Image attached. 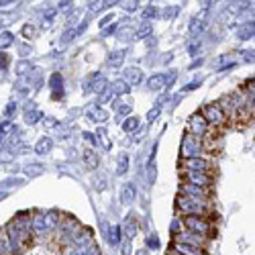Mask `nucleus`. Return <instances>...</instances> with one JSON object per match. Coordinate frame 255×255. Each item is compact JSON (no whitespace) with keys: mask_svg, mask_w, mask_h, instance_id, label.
Returning a JSON list of instances; mask_svg holds the SVG:
<instances>
[{"mask_svg":"<svg viewBox=\"0 0 255 255\" xmlns=\"http://www.w3.org/2000/svg\"><path fill=\"white\" fill-rule=\"evenodd\" d=\"M174 243H186V245H194V247H206L208 239L202 235H196V233H190L186 229H182L180 233L174 235Z\"/></svg>","mask_w":255,"mask_h":255,"instance_id":"8","label":"nucleus"},{"mask_svg":"<svg viewBox=\"0 0 255 255\" xmlns=\"http://www.w3.org/2000/svg\"><path fill=\"white\" fill-rule=\"evenodd\" d=\"M210 133V125L204 119V115H194L192 119L188 121V135H192L196 139H202Z\"/></svg>","mask_w":255,"mask_h":255,"instance_id":"6","label":"nucleus"},{"mask_svg":"<svg viewBox=\"0 0 255 255\" xmlns=\"http://www.w3.org/2000/svg\"><path fill=\"white\" fill-rule=\"evenodd\" d=\"M159 111H161V104L157 102V104H155V109H153V111H149V115H147V117H149V121H155V117L159 115Z\"/></svg>","mask_w":255,"mask_h":255,"instance_id":"25","label":"nucleus"},{"mask_svg":"<svg viewBox=\"0 0 255 255\" xmlns=\"http://www.w3.org/2000/svg\"><path fill=\"white\" fill-rule=\"evenodd\" d=\"M84 161H86V165H88L90 169L98 167V155H96L92 149H86V153H84Z\"/></svg>","mask_w":255,"mask_h":255,"instance_id":"16","label":"nucleus"},{"mask_svg":"<svg viewBox=\"0 0 255 255\" xmlns=\"http://www.w3.org/2000/svg\"><path fill=\"white\" fill-rule=\"evenodd\" d=\"M182 172H200V174H212L215 163L206 157H194V159H184L182 161Z\"/></svg>","mask_w":255,"mask_h":255,"instance_id":"4","label":"nucleus"},{"mask_svg":"<svg viewBox=\"0 0 255 255\" xmlns=\"http://www.w3.org/2000/svg\"><path fill=\"white\" fill-rule=\"evenodd\" d=\"M182 155L184 159H194V157H204V145L202 139H196L192 135H186L182 143Z\"/></svg>","mask_w":255,"mask_h":255,"instance_id":"3","label":"nucleus"},{"mask_svg":"<svg viewBox=\"0 0 255 255\" xmlns=\"http://www.w3.org/2000/svg\"><path fill=\"white\" fill-rule=\"evenodd\" d=\"M127 78H129V82H133V84L141 82V70L139 68H131L129 72H127Z\"/></svg>","mask_w":255,"mask_h":255,"instance_id":"18","label":"nucleus"},{"mask_svg":"<svg viewBox=\"0 0 255 255\" xmlns=\"http://www.w3.org/2000/svg\"><path fill=\"white\" fill-rule=\"evenodd\" d=\"M167 255H182V253H180V251H176V249H169V251H167Z\"/></svg>","mask_w":255,"mask_h":255,"instance_id":"29","label":"nucleus"},{"mask_svg":"<svg viewBox=\"0 0 255 255\" xmlns=\"http://www.w3.org/2000/svg\"><path fill=\"white\" fill-rule=\"evenodd\" d=\"M121 233H123V227H113L111 229V233H109V241H111V245H119L121 241H123V235H121Z\"/></svg>","mask_w":255,"mask_h":255,"instance_id":"15","label":"nucleus"},{"mask_svg":"<svg viewBox=\"0 0 255 255\" xmlns=\"http://www.w3.org/2000/svg\"><path fill=\"white\" fill-rule=\"evenodd\" d=\"M51 88L57 90V98H59V96H61V76H59V74H55V76L51 78Z\"/></svg>","mask_w":255,"mask_h":255,"instance_id":"21","label":"nucleus"},{"mask_svg":"<svg viewBox=\"0 0 255 255\" xmlns=\"http://www.w3.org/2000/svg\"><path fill=\"white\" fill-rule=\"evenodd\" d=\"M253 33H255V25H251V27L247 25V27L241 31V39H249V35H253Z\"/></svg>","mask_w":255,"mask_h":255,"instance_id":"23","label":"nucleus"},{"mask_svg":"<svg viewBox=\"0 0 255 255\" xmlns=\"http://www.w3.org/2000/svg\"><path fill=\"white\" fill-rule=\"evenodd\" d=\"M147 243H149V245H151V247H157V245H159V239H157V237H155V235H151V237H149V239H147Z\"/></svg>","mask_w":255,"mask_h":255,"instance_id":"27","label":"nucleus"},{"mask_svg":"<svg viewBox=\"0 0 255 255\" xmlns=\"http://www.w3.org/2000/svg\"><path fill=\"white\" fill-rule=\"evenodd\" d=\"M123 59H125V53L123 51H115L109 57V66L111 68H117V66H121V63H123Z\"/></svg>","mask_w":255,"mask_h":255,"instance_id":"17","label":"nucleus"},{"mask_svg":"<svg viewBox=\"0 0 255 255\" xmlns=\"http://www.w3.org/2000/svg\"><path fill=\"white\" fill-rule=\"evenodd\" d=\"M182 180L186 184H194L200 188H212L215 174H200V172H182Z\"/></svg>","mask_w":255,"mask_h":255,"instance_id":"7","label":"nucleus"},{"mask_svg":"<svg viewBox=\"0 0 255 255\" xmlns=\"http://www.w3.org/2000/svg\"><path fill=\"white\" fill-rule=\"evenodd\" d=\"M127 165H129V159H127V155H121V163H119V167H117V172H119V174H125V172H127Z\"/></svg>","mask_w":255,"mask_h":255,"instance_id":"22","label":"nucleus"},{"mask_svg":"<svg viewBox=\"0 0 255 255\" xmlns=\"http://www.w3.org/2000/svg\"><path fill=\"white\" fill-rule=\"evenodd\" d=\"M182 227L190 233L206 237V239H210L212 233H215V223H212L210 217H182Z\"/></svg>","mask_w":255,"mask_h":255,"instance_id":"2","label":"nucleus"},{"mask_svg":"<svg viewBox=\"0 0 255 255\" xmlns=\"http://www.w3.org/2000/svg\"><path fill=\"white\" fill-rule=\"evenodd\" d=\"M88 117L96 123H104L106 121V113L102 111V106H92V109H88Z\"/></svg>","mask_w":255,"mask_h":255,"instance_id":"14","label":"nucleus"},{"mask_svg":"<svg viewBox=\"0 0 255 255\" xmlns=\"http://www.w3.org/2000/svg\"><path fill=\"white\" fill-rule=\"evenodd\" d=\"M84 139H88V143H94V137H92V133H86V135H84Z\"/></svg>","mask_w":255,"mask_h":255,"instance_id":"28","label":"nucleus"},{"mask_svg":"<svg viewBox=\"0 0 255 255\" xmlns=\"http://www.w3.org/2000/svg\"><path fill=\"white\" fill-rule=\"evenodd\" d=\"M165 82H167V78L161 76V74H157V76H151L147 84H149V88H151V90H161V88L165 86Z\"/></svg>","mask_w":255,"mask_h":255,"instance_id":"13","label":"nucleus"},{"mask_svg":"<svg viewBox=\"0 0 255 255\" xmlns=\"http://www.w3.org/2000/svg\"><path fill=\"white\" fill-rule=\"evenodd\" d=\"M176 210L182 212L184 217H210L212 219V204L204 198H192L178 194L176 198Z\"/></svg>","mask_w":255,"mask_h":255,"instance_id":"1","label":"nucleus"},{"mask_svg":"<svg viewBox=\"0 0 255 255\" xmlns=\"http://www.w3.org/2000/svg\"><path fill=\"white\" fill-rule=\"evenodd\" d=\"M172 249L180 251L182 255H206L204 247H194V245H186V243H174Z\"/></svg>","mask_w":255,"mask_h":255,"instance_id":"10","label":"nucleus"},{"mask_svg":"<svg viewBox=\"0 0 255 255\" xmlns=\"http://www.w3.org/2000/svg\"><path fill=\"white\" fill-rule=\"evenodd\" d=\"M137 127H139V119H137V117H131L129 121H125L123 129H125V131H135Z\"/></svg>","mask_w":255,"mask_h":255,"instance_id":"20","label":"nucleus"},{"mask_svg":"<svg viewBox=\"0 0 255 255\" xmlns=\"http://www.w3.org/2000/svg\"><path fill=\"white\" fill-rule=\"evenodd\" d=\"M10 37H12L10 33H4V35H2V47H6V45H10V41H12Z\"/></svg>","mask_w":255,"mask_h":255,"instance_id":"26","label":"nucleus"},{"mask_svg":"<svg viewBox=\"0 0 255 255\" xmlns=\"http://www.w3.org/2000/svg\"><path fill=\"white\" fill-rule=\"evenodd\" d=\"M123 231L127 233V237H135V233H137V217H135V215H129V217H127Z\"/></svg>","mask_w":255,"mask_h":255,"instance_id":"12","label":"nucleus"},{"mask_svg":"<svg viewBox=\"0 0 255 255\" xmlns=\"http://www.w3.org/2000/svg\"><path fill=\"white\" fill-rule=\"evenodd\" d=\"M135 196H137V188H135V184H131V182H129V184H125V186H123V196H121L123 202H125V204H131V202L135 200Z\"/></svg>","mask_w":255,"mask_h":255,"instance_id":"11","label":"nucleus"},{"mask_svg":"<svg viewBox=\"0 0 255 255\" xmlns=\"http://www.w3.org/2000/svg\"><path fill=\"white\" fill-rule=\"evenodd\" d=\"M49 147H51V139L45 137V139H41V141L37 143V151H39V153H47Z\"/></svg>","mask_w":255,"mask_h":255,"instance_id":"19","label":"nucleus"},{"mask_svg":"<svg viewBox=\"0 0 255 255\" xmlns=\"http://www.w3.org/2000/svg\"><path fill=\"white\" fill-rule=\"evenodd\" d=\"M115 86H117L115 90H117V92H121V94H125V92H129V86H127V84H125V82H117V84H115Z\"/></svg>","mask_w":255,"mask_h":255,"instance_id":"24","label":"nucleus"},{"mask_svg":"<svg viewBox=\"0 0 255 255\" xmlns=\"http://www.w3.org/2000/svg\"><path fill=\"white\" fill-rule=\"evenodd\" d=\"M202 115H204V119L208 121L210 127H223L229 121L225 111L221 109V104H206L202 109Z\"/></svg>","mask_w":255,"mask_h":255,"instance_id":"5","label":"nucleus"},{"mask_svg":"<svg viewBox=\"0 0 255 255\" xmlns=\"http://www.w3.org/2000/svg\"><path fill=\"white\" fill-rule=\"evenodd\" d=\"M180 194H184V196H192V198H204V200H210V196H212V188H200V186H194V184H186V182H182V186H180Z\"/></svg>","mask_w":255,"mask_h":255,"instance_id":"9","label":"nucleus"}]
</instances>
